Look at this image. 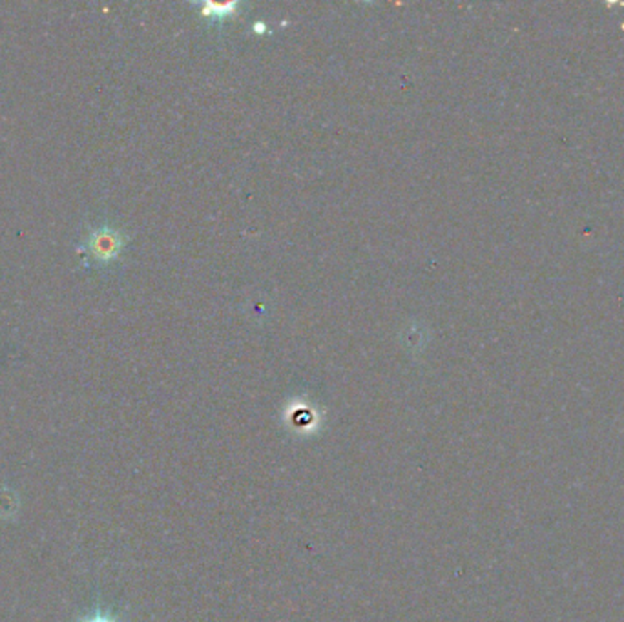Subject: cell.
Wrapping results in <instances>:
<instances>
[{"instance_id": "6da1fadb", "label": "cell", "mask_w": 624, "mask_h": 622, "mask_svg": "<svg viewBox=\"0 0 624 622\" xmlns=\"http://www.w3.org/2000/svg\"><path fill=\"white\" fill-rule=\"evenodd\" d=\"M84 622H115V621H113L110 615H104L99 611V613H95L92 618H88V621H84Z\"/></svg>"}]
</instances>
